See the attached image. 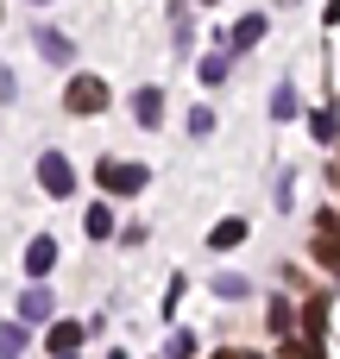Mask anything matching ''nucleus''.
Wrapping results in <instances>:
<instances>
[{
    "instance_id": "f257e3e1",
    "label": "nucleus",
    "mask_w": 340,
    "mask_h": 359,
    "mask_svg": "<svg viewBox=\"0 0 340 359\" xmlns=\"http://www.w3.org/2000/svg\"><path fill=\"white\" fill-rule=\"evenodd\" d=\"M95 177H101V189H107V196H139V189L151 183V170H145V164H120V158H107Z\"/></svg>"
},
{
    "instance_id": "f03ea898",
    "label": "nucleus",
    "mask_w": 340,
    "mask_h": 359,
    "mask_svg": "<svg viewBox=\"0 0 340 359\" xmlns=\"http://www.w3.org/2000/svg\"><path fill=\"white\" fill-rule=\"evenodd\" d=\"M63 107H69V114H101V107H107V82H101V76H76L69 95H63Z\"/></svg>"
},
{
    "instance_id": "7ed1b4c3",
    "label": "nucleus",
    "mask_w": 340,
    "mask_h": 359,
    "mask_svg": "<svg viewBox=\"0 0 340 359\" xmlns=\"http://www.w3.org/2000/svg\"><path fill=\"white\" fill-rule=\"evenodd\" d=\"M38 183H44V189L63 202V196L76 189V170H69V158H63V151H38Z\"/></svg>"
},
{
    "instance_id": "20e7f679",
    "label": "nucleus",
    "mask_w": 340,
    "mask_h": 359,
    "mask_svg": "<svg viewBox=\"0 0 340 359\" xmlns=\"http://www.w3.org/2000/svg\"><path fill=\"white\" fill-rule=\"evenodd\" d=\"M50 309H57V297H50V290L32 278V290L19 297V322H25V328H38V322H50Z\"/></svg>"
},
{
    "instance_id": "39448f33",
    "label": "nucleus",
    "mask_w": 340,
    "mask_h": 359,
    "mask_svg": "<svg viewBox=\"0 0 340 359\" xmlns=\"http://www.w3.org/2000/svg\"><path fill=\"white\" fill-rule=\"evenodd\" d=\"M32 44H38V57H44V63H69V57H76V44H69L63 32H50V25H38V32H32Z\"/></svg>"
},
{
    "instance_id": "423d86ee",
    "label": "nucleus",
    "mask_w": 340,
    "mask_h": 359,
    "mask_svg": "<svg viewBox=\"0 0 340 359\" xmlns=\"http://www.w3.org/2000/svg\"><path fill=\"white\" fill-rule=\"evenodd\" d=\"M132 120H139V126H158V120H164V88H139V95H132Z\"/></svg>"
},
{
    "instance_id": "0eeeda50",
    "label": "nucleus",
    "mask_w": 340,
    "mask_h": 359,
    "mask_svg": "<svg viewBox=\"0 0 340 359\" xmlns=\"http://www.w3.org/2000/svg\"><path fill=\"white\" fill-rule=\"evenodd\" d=\"M50 265H57V240H44V233H38V240L25 246V271H32V278H44Z\"/></svg>"
},
{
    "instance_id": "6e6552de",
    "label": "nucleus",
    "mask_w": 340,
    "mask_h": 359,
    "mask_svg": "<svg viewBox=\"0 0 340 359\" xmlns=\"http://www.w3.org/2000/svg\"><path fill=\"white\" fill-rule=\"evenodd\" d=\"M82 341H88V328H82V322H57V328H50V353H57V359L76 353Z\"/></svg>"
},
{
    "instance_id": "1a4fd4ad",
    "label": "nucleus",
    "mask_w": 340,
    "mask_h": 359,
    "mask_svg": "<svg viewBox=\"0 0 340 359\" xmlns=\"http://www.w3.org/2000/svg\"><path fill=\"white\" fill-rule=\"evenodd\" d=\"M259 38H265V13H246V19L233 25V38H227V44H233V50H252Z\"/></svg>"
},
{
    "instance_id": "9d476101",
    "label": "nucleus",
    "mask_w": 340,
    "mask_h": 359,
    "mask_svg": "<svg viewBox=\"0 0 340 359\" xmlns=\"http://www.w3.org/2000/svg\"><path fill=\"white\" fill-rule=\"evenodd\" d=\"M82 233H88V240H107V233H114V215H107V208L95 202V208L82 215Z\"/></svg>"
},
{
    "instance_id": "9b49d317",
    "label": "nucleus",
    "mask_w": 340,
    "mask_h": 359,
    "mask_svg": "<svg viewBox=\"0 0 340 359\" xmlns=\"http://www.w3.org/2000/svg\"><path fill=\"white\" fill-rule=\"evenodd\" d=\"M240 240H246V221H221V227L208 233V246H215V252H227V246H240Z\"/></svg>"
},
{
    "instance_id": "f8f14e48",
    "label": "nucleus",
    "mask_w": 340,
    "mask_h": 359,
    "mask_svg": "<svg viewBox=\"0 0 340 359\" xmlns=\"http://www.w3.org/2000/svg\"><path fill=\"white\" fill-rule=\"evenodd\" d=\"M19 353H25V322L0 328V359H19Z\"/></svg>"
},
{
    "instance_id": "ddd939ff",
    "label": "nucleus",
    "mask_w": 340,
    "mask_h": 359,
    "mask_svg": "<svg viewBox=\"0 0 340 359\" xmlns=\"http://www.w3.org/2000/svg\"><path fill=\"white\" fill-rule=\"evenodd\" d=\"M246 290H252V284H246L240 271H221V278H215V297H246Z\"/></svg>"
},
{
    "instance_id": "4468645a",
    "label": "nucleus",
    "mask_w": 340,
    "mask_h": 359,
    "mask_svg": "<svg viewBox=\"0 0 340 359\" xmlns=\"http://www.w3.org/2000/svg\"><path fill=\"white\" fill-rule=\"evenodd\" d=\"M202 82H227V50H215V57H202Z\"/></svg>"
},
{
    "instance_id": "2eb2a0df",
    "label": "nucleus",
    "mask_w": 340,
    "mask_h": 359,
    "mask_svg": "<svg viewBox=\"0 0 340 359\" xmlns=\"http://www.w3.org/2000/svg\"><path fill=\"white\" fill-rule=\"evenodd\" d=\"M271 114H278V120H290V114H297V88H290V82L271 95Z\"/></svg>"
},
{
    "instance_id": "dca6fc26",
    "label": "nucleus",
    "mask_w": 340,
    "mask_h": 359,
    "mask_svg": "<svg viewBox=\"0 0 340 359\" xmlns=\"http://www.w3.org/2000/svg\"><path fill=\"white\" fill-rule=\"evenodd\" d=\"M334 133H340V114H334V107H328V114H315V139H322V145H334Z\"/></svg>"
},
{
    "instance_id": "f3484780",
    "label": "nucleus",
    "mask_w": 340,
    "mask_h": 359,
    "mask_svg": "<svg viewBox=\"0 0 340 359\" xmlns=\"http://www.w3.org/2000/svg\"><path fill=\"white\" fill-rule=\"evenodd\" d=\"M189 353H202L196 334H170V353H164V359H189Z\"/></svg>"
},
{
    "instance_id": "a211bd4d",
    "label": "nucleus",
    "mask_w": 340,
    "mask_h": 359,
    "mask_svg": "<svg viewBox=\"0 0 340 359\" xmlns=\"http://www.w3.org/2000/svg\"><path fill=\"white\" fill-rule=\"evenodd\" d=\"M315 252H322V265H334V271H340V246H334V240H322Z\"/></svg>"
},
{
    "instance_id": "6ab92c4d",
    "label": "nucleus",
    "mask_w": 340,
    "mask_h": 359,
    "mask_svg": "<svg viewBox=\"0 0 340 359\" xmlns=\"http://www.w3.org/2000/svg\"><path fill=\"white\" fill-rule=\"evenodd\" d=\"M328 25H340V0H328Z\"/></svg>"
},
{
    "instance_id": "aec40b11",
    "label": "nucleus",
    "mask_w": 340,
    "mask_h": 359,
    "mask_svg": "<svg viewBox=\"0 0 340 359\" xmlns=\"http://www.w3.org/2000/svg\"><path fill=\"white\" fill-rule=\"evenodd\" d=\"M32 6H44V0H32Z\"/></svg>"
},
{
    "instance_id": "412c9836",
    "label": "nucleus",
    "mask_w": 340,
    "mask_h": 359,
    "mask_svg": "<svg viewBox=\"0 0 340 359\" xmlns=\"http://www.w3.org/2000/svg\"><path fill=\"white\" fill-rule=\"evenodd\" d=\"M63 359H76V353H63Z\"/></svg>"
}]
</instances>
